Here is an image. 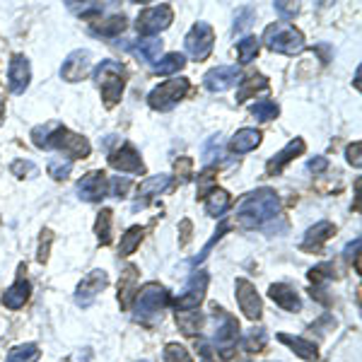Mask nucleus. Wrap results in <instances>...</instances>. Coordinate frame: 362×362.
<instances>
[{"label":"nucleus","instance_id":"11","mask_svg":"<svg viewBox=\"0 0 362 362\" xmlns=\"http://www.w3.org/2000/svg\"><path fill=\"white\" fill-rule=\"evenodd\" d=\"M107 285H109L107 270H99V268L90 270V273H87V276L80 281V285H77V290H75V305L77 307H90Z\"/></svg>","mask_w":362,"mask_h":362},{"label":"nucleus","instance_id":"29","mask_svg":"<svg viewBox=\"0 0 362 362\" xmlns=\"http://www.w3.org/2000/svg\"><path fill=\"white\" fill-rule=\"evenodd\" d=\"M135 278H138L135 266H128L121 276V285H118V302H121V307H128V302H131V295H133L131 290L135 285Z\"/></svg>","mask_w":362,"mask_h":362},{"label":"nucleus","instance_id":"12","mask_svg":"<svg viewBox=\"0 0 362 362\" xmlns=\"http://www.w3.org/2000/svg\"><path fill=\"white\" fill-rule=\"evenodd\" d=\"M242 82V70L237 66H218L203 75V85L208 92H224Z\"/></svg>","mask_w":362,"mask_h":362},{"label":"nucleus","instance_id":"21","mask_svg":"<svg viewBox=\"0 0 362 362\" xmlns=\"http://www.w3.org/2000/svg\"><path fill=\"white\" fill-rule=\"evenodd\" d=\"M268 295H270V300L281 307V309H285V311H300L302 309L300 295H297L290 285H285V283H273V285L268 287Z\"/></svg>","mask_w":362,"mask_h":362},{"label":"nucleus","instance_id":"35","mask_svg":"<svg viewBox=\"0 0 362 362\" xmlns=\"http://www.w3.org/2000/svg\"><path fill=\"white\" fill-rule=\"evenodd\" d=\"M268 82H266L263 75H251L249 80H242V90L237 92V102H246L251 92H259V90H266Z\"/></svg>","mask_w":362,"mask_h":362},{"label":"nucleus","instance_id":"41","mask_svg":"<svg viewBox=\"0 0 362 362\" xmlns=\"http://www.w3.org/2000/svg\"><path fill=\"white\" fill-rule=\"evenodd\" d=\"M164 362H194L184 346H179V343H169L164 348Z\"/></svg>","mask_w":362,"mask_h":362},{"label":"nucleus","instance_id":"40","mask_svg":"<svg viewBox=\"0 0 362 362\" xmlns=\"http://www.w3.org/2000/svg\"><path fill=\"white\" fill-rule=\"evenodd\" d=\"M227 230H230V222H227V220H222V222H220V227H218V230H215V235H213V240H210L208 242V244H205L203 246V251H201V254L198 256H196V259L194 261H191V263H201V261H205V259H208V254H210V249H213V246L215 244H218V242L220 240H222V235H224V232H227Z\"/></svg>","mask_w":362,"mask_h":362},{"label":"nucleus","instance_id":"18","mask_svg":"<svg viewBox=\"0 0 362 362\" xmlns=\"http://www.w3.org/2000/svg\"><path fill=\"white\" fill-rule=\"evenodd\" d=\"M305 140L302 138H292L290 143L285 145V148L281 150V153L276 155V157H270L268 164H266V172H268V177H278V174L283 172V169L287 167V164L292 162L295 157H300L302 153H305Z\"/></svg>","mask_w":362,"mask_h":362},{"label":"nucleus","instance_id":"1","mask_svg":"<svg viewBox=\"0 0 362 362\" xmlns=\"http://www.w3.org/2000/svg\"><path fill=\"white\" fill-rule=\"evenodd\" d=\"M237 224L244 230H256L263 227L268 220L281 215V198L273 189H256L249 196H244L237 205Z\"/></svg>","mask_w":362,"mask_h":362},{"label":"nucleus","instance_id":"2","mask_svg":"<svg viewBox=\"0 0 362 362\" xmlns=\"http://www.w3.org/2000/svg\"><path fill=\"white\" fill-rule=\"evenodd\" d=\"M31 140H34L36 148L44 150H58L63 153L68 159H77V157H87L92 153L90 143H87L85 135H77V133L68 131L66 126H36L31 131Z\"/></svg>","mask_w":362,"mask_h":362},{"label":"nucleus","instance_id":"31","mask_svg":"<svg viewBox=\"0 0 362 362\" xmlns=\"http://www.w3.org/2000/svg\"><path fill=\"white\" fill-rule=\"evenodd\" d=\"M94 235H97L99 244L107 246L112 244V210L104 208L97 218V224H94Z\"/></svg>","mask_w":362,"mask_h":362},{"label":"nucleus","instance_id":"7","mask_svg":"<svg viewBox=\"0 0 362 362\" xmlns=\"http://www.w3.org/2000/svg\"><path fill=\"white\" fill-rule=\"evenodd\" d=\"M213 322L218 324V326H215V336H213L215 346L222 350V355H230L232 346H235L237 336H240V324H237L235 316L227 314V311L218 305H213Z\"/></svg>","mask_w":362,"mask_h":362},{"label":"nucleus","instance_id":"42","mask_svg":"<svg viewBox=\"0 0 362 362\" xmlns=\"http://www.w3.org/2000/svg\"><path fill=\"white\" fill-rule=\"evenodd\" d=\"M10 172L15 174L17 179H31V177H36V164L34 162H29V159H15V162L10 164Z\"/></svg>","mask_w":362,"mask_h":362},{"label":"nucleus","instance_id":"25","mask_svg":"<svg viewBox=\"0 0 362 362\" xmlns=\"http://www.w3.org/2000/svg\"><path fill=\"white\" fill-rule=\"evenodd\" d=\"M230 208V194L224 189L210 191V196H205V215L210 218H222Z\"/></svg>","mask_w":362,"mask_h":362},{"label":"nucleus","instance_id":"4","mask_svg":"<svg viewBox=\"0 0 362 362\" xmlns=\"http://www.w3.org/2000/svg\"><path fill=\"white\" fill-rule=\"evenodd\" d=\"M270 51L285 53V56H295L305 49V36L300 29H295L287 22H276V25H268L263 31V39H261Z\"/></svg>","mask_w":362,"mask_h":362},{"label":"nucleus","instance_id":"28","mask_svg":"<svg viewBox=\"0 0 362 362\" xmlns=\"http://www.w3.org/2000/svg\"><path fill=\"white\" fill-rule=\"evenodd\" d=\"M135 53H138L143 61L155 63L162 53V39H140L135 44Z\"/></svg>","mask_w":362,"mask_h":362},{"label":"nucleus","instance_id":"26","mask_svg":"<svg viewBox=\"0 0 362 362\" xmlns=\"http://www.w3.org/2000/svg\"><path fill=\"white\" fill-rule=\"evenodd\" d=\"M203 322H205L203 314L196 309L177 311V324L181 328V333H186V336H196L201 331V326H203Z\"/></svg>","mask_w":362,"mask_h":362},{"label":"nucleus","instance_id":"43","mask_svg":"<svg viewBox=\"0 0 362 362\" xmlns=\"http://www.w3.org/2000/svg\"><path fill=\"white\" fill-rule=\"evenodd\" d=\"M331 278H336V268H333L331 263H322V266H316V268L309 270V281L311 283L331 281Z\"/></svg>","mask_w":362,"mask_h":362},{"label":"nucleus","instance_id":"48","mask_svg":"<svg viewBox=\"0 0 362 362\" xmlns=\"http://www.w3.org/2000/svg\"><path fill=\"white\" fill-rule=\"evenodd\" d=\"M251 17H254V10H249V8H246V10H242V15L237 17V22H235V31H242V29H246V27L251 25Z\"/></svg>","mask_w":362,"mask_h":362},{"label":"nucleus","instance_id":"9","mask_svg":"<svg viewBox=\"0 0 362 362\" xmlns=\"http://www.w3.org/2000/svg\"><path fill=\"white\" fill-rule=\"evenodd\" d=\"M174 20V12H172V5H155V8H145L143 12L138 15V22H135V29L140 31V34H159V31H164L169 25H172Z\"/></svg>","mask_w":362,"mask_h":362},{"label":"nucleus","instance_id":"14","mask_svg":"<svg viewBox=\"0 0 362 362\" xmlns=\"http://www.w3.org/2000/svg\"><path fill=\"white\" fill-rule=\"evenodd\" d=\"M235 290H237V302H240V309L244 311L246 319H251V322H259L261 314H263V302H261L256 287L251 285L246 278H240V281L235 283Z\"/></svg>","mask_w":362,"mask_h":362},{"label":"nucleus","instance_id":"3","mask_svg":"<svg viewBox=\"0 0 362 362\" xmlns=\"http://www.w3.org/2000/svg\"><path fill=\"white\" fill-rule=\"evenodd\" d=\"M126 77H128L126 68L116 61H102L97 66V70H94V80H97L99 90H102V99L109 109L121 102Z\"/></svg>","mask_w":362,"mask_h":362},{"label":"nucleus","instance_id":"51","mask_svg":"<svg viewBox=\"0 0 362 362\" xmlns=\"http://www.w3.org/2000/svg\"><path fill=\"white\" fill-rule=\"evenodd\" d=\"M198 350H201V357H203V362H213V360H210V348H208V343H198Z\"/></svg>","mask_w":362,"mask_h":362},{"label":"nucleus","instance_id":"13","mask_svg":"<svg viewBox=\"0 0 362 362\" xmlns=\"http://www.w3.org/2000/svg\"><path fill=\"white\" fill-rule=\"evenodd\" d=\"M77 196L87 203H99L109 196V179L104 172H90L77 181Z\"/></svg>","mask_w":362,"mask_h":362},{"label":"nucleus","instance_id":"16","mask_svg":"<svg viewBox=\"0 0 362 362\" xmlns=\"http://www.w3.org/2000/svg\"><path fill=\"white\" fill-rule=\"evenodd\" d=\"M109 164H112L116 172H126V174H140L143 172V159H140L138 150L133 148V145H121L118 150H114L109 155Z\"/></svg>","mask_w":362,"mask_h":362},{"label":"nucleus","instance_id":"34","mask_svg":"<svg viewBox=\"0 0 362 362\" xmlns=\"http://www.w3.org/2000/svg\"><path fill=\"white\" fill-rule=\"evenodd\" d=\"M266 343H268V333H266L263 328H251V331L246 333L244 341H242V348H244L246 352H259L266 348Z\"/></svg>","mask_w":362,"mask_h":362},{"label":"nucleus","instance_id":"49","mask_svg":"<svg viewBox=\"0 0 362 362\" xmlns=\"http://www.w3.org/2000/svg\"><path fill=\"white\" fill-rule=\"evenodd\" d=\"M326 167H328L326 157H314V159H309V162H307V169H309V172H314V174H322Z\"/></svg>","mask_w":362,"mask_h":362},{"label":"nucleus","instance_id":"38","mask_svg":"<svg viewBox=\"0 0 362 362\" xmlns=\"http://www.w3.org/2000/svg\"><path fill=\"white\" fill-rule=\"evenodd\" d=\"M220 157H222V138H220V135H213V138H208L203 145V164L210 167V164Z\"/></svg>","mask_w":362,"mask_h":362},{"label":"nucleus","instance_id":"32","mask_svg":"<svg viewBox=\"0 0 362 362\" xmlns=\"http://www.w3.org/2000/svg\"><path fill=\"white\" fill-rule=\"evenodd\" d=\"M251 116H256L259 121H273V118L281 114V107L276 102H270V99H261V102L251 104L249 107Z\"/></svg>","mask_w":362,"mask_h":362},{"label":"nucleus","instance_id":"8","mask_svg":"<svg viewBox=\"0 0 362 362\" xmlns=\"http://www.w3.org/2000/svg\"><path fill=\"white\" fill-rule=\"evenodd\" d=\"M213 44H215V34L208 22H196L184 39L186 51H189V56L194 61H205L213 53Z\"/></svg>","mask_w":362,"mask_h":362},{"label":"nucleus","instance_id":"23","mask_svg":"<svg viewBox=\"0 0 362 362\" xmlns=\"http://www.w3.org/2000/svg\"><path fill=\"white\" fill-rule=\"evenodd\" d=\"M278 341L290 346L292 352H297L302 360H307V362L319 360V350H316V346L311 341H305V338H300V336H290V333H278Z\"/></svg>","mask_w":362,"mask_h":362},{"label":"nucleus","instance_id":"5","mask_svg":"<svg viewBox=\"0 0 362 362\" xmlns=\"http://www.w3.org/2000/svg\"><path fill=\"white\" fill-rule=\"evenodd\" d=\"M169 305V292L164 290L159 283H148L138 290V297H135V322L150 324L155 319H159L164 311V307Z\"/></svg>","mask_w":362,"mask_h":362},{"label":"nucleus","instance_id":"39","mask_svg":"<svg viewBox=\"0 0 362 362\" xmlns=\"http://www.w3.org/2000/svg\"><path fill=\"white\" fill-rule=\"evenodd\" d=\"M73 172V162L70 159H63V157H53L51 162H49V174H51L56 181H61V179H68V174Z\"/></svg>","mask_w":362,"mask_h":362},{"label":"nucleus","instance_id":"33","mask_svg":"<svg viewBox=\"0 0 362 362\" xmlns=\"http://www.w3.org/2000/svg\"><path fill=\"white\" fill-rule=\"evenodd\" d=\"M184 66H186L184 53H167V56L155 66V73H159V75H172V73H179Z\"/></svg>","mask_w":362,"mask_h":362},{"label":"nucleus","instance_id":"17","mask_svg":"<svg viewBox=\"0 0 362 362\" xmlns=\"http://www.w3.org/2000/svg\"><path fill=\"white\" fill-rule=\"evenodd\" d=\"M31 80V66L25 56H12L10 68H8V85H10V92L12 94H22L29 87Z\"/></svg>","mask_w":362,"mask_h":362},{"label":"nucleus","instance_id":"27","mask_svg":"<svg viewBox=\"0 0 362 362\" xmlns=\"http://www.w3.org/2000/svg\"><path fill=\"white\" fill-rule=\"evenodd\" d=\"M143 235H145V230L140 227V224L131 227V230H128L126 235L121 237V244H118V254H121V256H131L133 251L140 246V242H143Z\"/></svg>","mask_w":362,"mask_h":362},{"label":"nucleus","instance_id":"46","mask_svg":"<svg viewBox=\"0 0 362 362\" xmlns=\"http://www.w3.org/2000/svg\"><path fill=\"white\" fill-rule=\"evenodd\" d=\"M51 240H53L51 230H47V242L41 240L39 254H36V261H39V263H47V261H49V249H51Z\"/></svg>","mask_w":362,"mask_h":362},{"label":"nucleus","instance_id":"53","mask_svg":"<svg viewBox=\"0 0 362 362\" xmlns=\"http://www.w3.org/2000/svg\"><path fill=\"white\" fill-rule=\"evenodd\" d=\"M140 362H150V360H140Z\"/></svg>","mask_w":362,"mask_h":362},{"label":"nucleus","instance_id":"37","mask_svg":"<svg viewBox=\"0 0 362 362\" xmlns=\"http://www.w3.org/2000/svg\"><path fill=\"white\" fill-rule=\"evenodd\" d=\"M126 29V17L123 15H114L109 17L107 22H102L99 27H94V34H102V36H116Z\"/></svg>","mask_w":362,"mask_h":362},{"label":"nucleus","instance_id":"22","mask_svg":"<svg viewBox=\"0 0 362 362\" xmlns=\"http://www.w3.org/2000/svg\"><path fill=\"white\" fill-rule=\"evenodd\" d=\"M259 145H261V131H256V128H242V131L235 133V138L230 140V150L235 155L251 153Z\"/></svg>","mask_w":362,"mask_h":362},{"label":"nucleus","instance_id":"30","mask_svg":"<svg viewBox=\"0 0 362 362\" xmlns=\"http://www.w3.org/2000/svg\"><path fill=\"white\" fill-rule=\"evenodd\" d=\"M41 357L39 346L34 343H25V346H15L8 355V362H36Z\"/></svg>","mask_w":362,"mask_h":362},{"label":"nucleus","instance_id":"10","mask_svg":"<svg viewBox=\"0 0 362 362\" xmlns=\"http://www.w3.org/2000/svg\"><path fill=\"white\" fill-rule=\"evenodd\" d=\"M208 273L205 270H196L194 276L189 278L184 292L177 297V311H186V309H198V305L205 300V290H208Z\"/></svg>","mask_w":362,"mask_h":362},{"label":"nucleus","instance_id":"44","mask_svg":"<svg viewBox=\"0 0 362 362\" xmlns=\"http://www.w3.org/2000/svg\"><path fill=\"white\" fill-rule=\"evenodd\" d=\"M128 189H131V179L128 177H116L112 184H109V194L116 196V198H123V196L128 194Z\"/></svg>","mask_w":362,"mask_h":362},{"label":"nucleus","instance_id":"6","mask_svg":"<svg viewBox=\"0 0 362 362\" xmlns=\"http://www.w3.org/2000/svg\"><path fill=\"white\" fill-rule=\"evenodd\" d=\"M189 94V80L186 77H177V80H167L157 85L153 92L148 94V104L155 112H169L177 107L181 99Z\"/></svg>","mask_w":362,"mask_h":362},{"label":"nucleus","instance_id":"45","mask_svg":"<svg viewBox=\"0 0 362 362\" xmlns=\"http://www.w3.org/2000/svg\"><path fill=\"white\" fill-rule=\"evenodd\" d=\"M360 150H362V143H360V140H355V143H352V145H348V150H346L348 162H350L355 169H360V164H362V159H360Z\"/></svg>","mask_w":362,"mask_h":362},{"label":"nucleus","instance_id":"19","mask_svg":"<svg viewBox=\"0 0 362 362\" xmlns=\"http://www.w3.org/2000/svg\"><path fill=\"white\" fill-rule=\"evenodd\" d=\"M29 292H31V285L25 278V266H20L17 281L3 292V305H5L8 309H20V307H25V302L29 300Z\"/></svg>","mask_w":362,"mask_h":362},{"label":"nucleus","instance_id":"15","mask_svg":"<svg viewBox=\"0 0 362 362\" xmlns=\"http://www.w3.org/2000/svg\"><path fill=\"white\" fill-rule=\"evenodd\" d=\"M90 68H92V53L87 49H77V51L68 53V58L63 61L61 77L66 82H80L90 73Z\"/></svg>","mask_w":362,"mask_h":362},{"label":"nucleus","instance_id":"36","mask_svg":"<svg viewBox=\"0 0 362 362\" xmlns=\"http://www.w3.org/2000/svg\"><path fill=\"white\" fill-rule=\"evenodd\" d=\"M259 49H261V41L256 39V36H246V39H242L240 44H237L240 61L242 63H251L256 58V53H259Z\"/></svg>","mask_w":362,"mask_h":362},{"label":"nucleus","instance_id":"20","mask_svg":"<svg viewBox=\"0 0 362 362\" xmlns=\"http://www.w3.org/2000/svg\"><path fill=\"white\" fill-rule=\"evenodd\" d=\"M333 235H336V227H333V222L322 220V222H316L314 227H309V230H307V235H305V240H302L300 249L302 251H319L324 246V242H328Z\"/></svg>","mask_w":362,"mask_h":362},{"label":"nucleus","instance_id":"50","mask_svg":"<svg viewBox=\"0 0 362 362\" xmlns=\"http://www.w3.org/2000/svg\"><path fill=\"white\" fill-rule=\"evenodd\" d=\"M360 244H362V242H360V237H357V240L352 242V244L346 246V251H343V259H346V261H352V259H355V261H357V251H360Z\"/></svg>","mask_w":362,"mask_h":362},{"label":"nucleus","instance_id":"24","mask_svg":"<svg viewBox=\"0 0 362 362\" xmlns=\"http://www.w3.org/2000/svg\"><path fill=\"white\" fill-rule=\"evenodd\" d=\"M172 181H174V179L169 177V174H155V177H148L145 181H140L138 196H143V198L159 196V194H164V191L172 189Z\"/></svg>","mask_w":362,"mask_h":362},{"label":"nucleus","instance_id":"52","mask_svg":"<svg viewBox=\"0 0 362 362\" xmlns=\"http://www.w3.org/2000/svg\"><path fill=\"white\" fill-rule=\"evenodd\" d=\"M3 118H5V107L0 104V123H3Z\"/></svg>","mask_w":362,"mask_h":362},{"label":"nucleus","instance_id":"47","mask_svg":"<svg viewBox=\"0 0 362 362\" xmlns=\"http://www.w3.org/2000/svg\"><path fill=\"white\" fill-rule=\"evenodd\" d=\"M276 10L281 12L283 17H295L297 12H300V5H297V3H287V0H283V3H276Z\"/></svg>","mask_w":362,"mask_h":362}]
</instances>
